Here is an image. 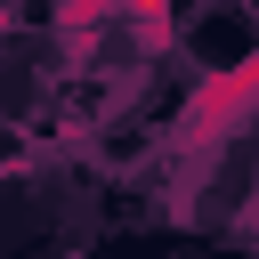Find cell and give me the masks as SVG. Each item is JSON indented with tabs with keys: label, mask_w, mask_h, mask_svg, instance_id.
<instances>
[{
	"label": "cell",
	"mask_w": 259,
	"mask_h": 259,
	"mask_svg": "<svg viewBox=\"0 0 259 259\" xmlns=\"http://www.w3.org/2000/svg\"><path fill=\"white\" fill-rule=\"evenodd\" d=\"M121 8H138L146 24H162V0H121Z\"/></svg>",
	"instance_id": "1"
}]
</instances>
